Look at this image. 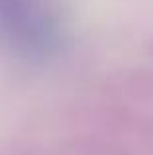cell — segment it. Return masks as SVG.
Returning <instances> with one entry per match:
<instances>
[{"instance_id": "6da1fadb", "label": "cell", "mask_w": 153, "mask_h": 155, "mask_svg": "<svg viewBox=\"0 0 153 155\" xmlns=\"http://www.w3.org/2000/svg\"><path fill=\"white\" fill-rule=\"evenodd\" d=\"M61 41V20L49 0H0V43L12 53L45 59Z\"/></svg>"}]
</instances>
